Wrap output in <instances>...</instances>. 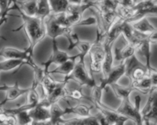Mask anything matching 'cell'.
<instances>
[{
	"instance_id": "obj_1",
	"label": "cell",
	"mask_w": 157,
	"mask_h": 125,
	"mask_svg": "<svg viewBox=\"0 0 157 125\" xmlns=\"http://www.w3.org/2000/svg\"><path fill=\"white\" fill-rule=\"evenodd\" d=\"M20 13V15L22 18L23 24L18 27L15 29L14 31H18L20 29L23 28L29 38V47L31 49L34 50L35 46L41 42L44 37L46 36L45 29L44 26V20L38 18L37 16H29L23 13L19 9H17Z\"/></svg>"
},
{
	"instance_id": "obj_2",
	"label": "cell",
	"mask_w": 157,
	"mask_h": 125,
	"mask_svg": "<svg viewBox=\"0 0 157 125\" xmlns=\"http://www.w3.org/2000/svg\"><path fill=\"white\" fill-rule=\"evenodd\" d=\"M105 34L97 30V38L94 42L92 43L89 50L90 56V73H101L102 71V64L104 57V42L105 40Z\"/></svg>"
},
{
	"instance_id": "obj_3",
	"label": "cell",
	"mask_w": 157,
	"mask_h": 125,
	"mask_svg": "<svg viewBox=\"0 0 157 125\" xmlns=\"http://www.w3.org/2000/svg\"><path fill=\"white\" fill-rule=\"evenodd\" d=\"M141 110V98L138 95L134 98V104L130 100L121 101L119 108L116 110L119 114L125 116L130 120H133L136 123L144 124L142 116L140 114Z\"/></svg>"
},
{
	"instance_id": "obj_4",
	"label": "cell",
	"mask_w": 157,
	"mask_h": 125,
	"mask_svg": "<svg viewBox=\"0 0 157 125\" xmlns=\"http://www.w3.org/2000/svg\"><path fill=\"white\" fill-rule=\"evenodd\" d=\"M157 91L156 87L153 88L149 93V98L144 108L140 110L144 125H150L157 120Z\"/></svg>"
},
{
	"instance_id": "obj_5",
	"label": "cell",
	"mask_w": 157,
	"mask_h": 125,
	"mask_svg": "<svg viewBox=\"0 0 157 125\" xmlns=\"http://www.w3.org/2000/svg\"><path fill=\"white\" fill-rule=\"evenodd\" d=\"M69 78L70 79L78 82L81 87L87 85V86L93 88L96 85L93 75L90 73L89 70H87L86 67L85 62L77 61L75 68Z\"/></svg>"
},
{
	"instance_id": "obj_6",
	"label": "cell",
	"mask_w": 157,
	"mask_h": 125,
	"mask_svg": "<svg viewBox=\"0 0 157 125\" xmlns=\"http://www.w3.org/2000/svg\"><path fill=\"white\" fill-rule=\"evenodd\" d=\"M34 50L28 47L26 50H21L13 47H5L0 50V56H2L5 59H21L25 61V64L32 66L35 62L32 59Z\"/></svg>"
},
{
	"instance_id": "obj_7",
	"label": "cell",
	"mask_w": 157,
	"mask_h": 125,
	"mask_svg": "<svg viewBox=\"0 0 157 125\" xmlns=\"http://www.w3.org/2000/svg\"><path fill=\"white\" fill-rule=\"evenodd\" d=\"M44 26L45 29L46 36H48L52 40L56 39L59 36H65L73 27H65L60 25L55 20L54 14L51 13L44 19Z\"/></svg>"
},
{
	"instance_id": "obj_8",
	"label": "cell",
	"mask_w": 157,
	"mask_h": 125,
	"mask_svg": "<svg viewBox=\"0 0 157 125\" xmlns=\"http://www.w3.org/2000/svg\"><path fill=\"white\" fill-rule=\"evenodd\" d=\"M71 57V56L68 54L67 52L62 51L60 50L57 44L56 39L52 40V52L51 56L48 59L46 62H43V69H44L45 73H48L49 68H50L51 65L52 64H56V65H60V64L63 63L67 59H69Z\"/></svg>"
},
{
	"instance_id": "obj_9",
	"label": "cell",
	"mask_w": 157,
	"mask_h": 125,
	"mask_svg": "<svg viewBox=\"0 0 157 125\" xmlns=\"http://www.w3.org/2000/svg\"><path fill=\"white\" fill-rule=\"evenodd\" d=\"M125 76V61L120 62L115 66H113L110 73L105 78H102L98 85L104 91L107 86L117 83L121 77Z\"/></svg>"
},
{
	"instance_id": "obj_10",
	"label": "cell",
	"mask_w": 157,
	"mask_h": 125,
	"mask_svg": "<svg viewBox=\"0 0 157 125\" xmlns=\"http://www.w3.org/2000/svg\"><path fill=\"white\" fill-rule=\"evenodd\" d=\"M69 80H71L70 78L64 76L63 80L60 81V82L57 81L56 85L53 91L51 92L48 96L46 97L52 105L53 103H57L60 99L67 98V92H68V91L67 90V84Z\"/></svg>"
},
{
	"instance_id": "obj_11",
	"label": "cell",
	"mask_w": 157,
	"mask_h": 125,
	"mask_svg": "<svg viewBox=\"0 0 157 125\" xmlns=\"http://www.w3.org/2000/svg\"><path fill=\"white\" fill-rule=\"evenodd\" d=\"M95 107L98 110V111L107 119L110 125L113 124V123L121 121V120L127 121L129 120L127 117L119 114L117 111H113L111 108H109L108 107L104 105L103 103L101 105H95Z\"/></svg>"
},
{
	"instance_id": "obj_12",
	"label": "cell",
	"mask_w": 157,
	"mask_h": 125,
	"mask_svg": "<svg viewBox=\"0 0 157 125\" xmlns=\"http://www.w3.org/2000/svg\"><path fill=\"white\" fill-rule=\"evenodd\" d=\"M29 88H20L19 85H18V84L17 82H15L13 85H11V86H9V85H5L4 91H6V98L0 103V107L5 105L6 102H12V101H15L16 99H18L21 96L25 95L26 93L29 91Z\"/></svg>"
},
{
	"instance_id": "obj_13",
	"label": "cell",
	"mask_w": 157,
	"mask_h": 125,
	"mask_svg": "<svg viewBox=\"0 0 157 125\" xmlns=\"http://www.w3.org/2000/svg\"><path fill=\"white\" fill-rule=\"evenodd\" d=\"M150 36V35H149ZM151 45L152 44L150 41H149V38L143 41L137 47H136V54L138 53L140 56L145 59V66L147 67V73H150L151 70H153V68L151 66V56H152V51H151Z\"/></svg>"
},
{
	"instance_id": "obj_14",
	"label": "cell",
	"mask_w": 157,
	"mask_h": 125,
	"mask_svg": "<svg viewBox=\"0 0 157 125\" xmlns=\"http://www.w3.org/2000/svg\"><path fill=\"white\" fill-rule=\"evenodd\" d=\"M29 114L32 119V121L50 120V108L39 102L35 108L29 110Z\"/></svg>"
},
{
	"instance_id": "obj_15",
	"label": "cell",
	"mask_w": 157,
	"mask_h": 125,
	"mask_svg": "<svg viewBox=\"0 0 157 125\" xmlns=\"http://www.w3.org/2000/svg\"><path fill=\"white\" fill-rule=\"evenodd\" d=\"M113 44H107L104 42V57L102 64L103 78H105L108 75L111 69L113 66Z\"/></svg>"
},
{
	"instance_id": "obj_16",
	"label": "cell",
	"mask_w": 157,
	"mask_h": 125,
	"mask_svg": "<svg viewBox=\"0 0 157 125\" xmlns=\"http://www.w3.org/2000/svg\"><path fill=\"white\" fill-rule=\"evenodd\" d=\"M78 59V54L71 56V57L63 63L58 65L56 68L52 71H49L48 73H59L64 75L65 77H69L73 71L75 66L77 62V59Z\"/></svg>"
},
{
	"instance_id": "obj_17",
	"label": "cell",
	"mask_w": 157,
	"mask_h": 125,
	"mask_svg": "<svg viewBox=\"0 0 157 125\" xmlns=\"http://www.w3.org/2000/svg\"><path fill=\"white\" fill-rule=\"evenodd\" d=\"M129 23L133 27V30L141 32V33L150 34L152 32L156 31V29L153 27V24L149 21V20L146 17Z\"/></svg>"
},
{
	"instance_id": "obj_18",
	"label": "cell",
	"mask_w": 157,
	"mask_h": 125,
	"mask_svg": "<svg viewBox=\"0 0 157 125\" xmlns=\"http://www.w3.org/2000/svg\"><path fill=\"white\" fill-rule=\"evenodd\" d=\"M130 85H132L135 90L144 95L149 94L152 88H156V87L153 85L151 79H150V76L148 74L145 77L143 78L142 79H140V80L130 82Z\"/></svg>"
},
{
	"instance_id": "obj_19",
	"label": "cell",
	"mask_w": 157,
	"mask_h": 125,
	"mask_svg": "<svg viewBox=\"0 0 157 125\" xmlns=\"http://www.w3.org/2000/svg\"><path fill=\"white\" fill-rule=\"evenodd\" d=\"M91 108L84 104H78L74 106H68L64 109V114H75L78 117H84L90 115Z\"/></svg>"
},
{
	"instance_id": "obj_20",
	"label": "cell",
	"mask_w": 157,
	"mask_h": 125,
	"mask_svg": "<svg viewBox=\"0 0 157 125\" xmlns=\"http://www.w3.org/2000/svg\"><path fill=\"white\" fill-rule=\"evenodd\" d=\"M16 3V10L19 9L29 16H35L37 11V0H26L22 2Z\"/></svg>"
},
{
	"instance_id": "obj_21",
	"label": "cell",
	"mask_w": 157,
	"mask_h": 125,
	"mask_svg": "<svg viewBox=\"0 0 157 125\" xmlns=\"http://www.w3.org/2000/svg\"><path fill=\"white\" fill-rule=\"evenodd\" d=\"M113 86V91H114L115 95L118 98L121 99V101L124 100H130V94L135 91L134 88L132 85H129V86H123V85H120L118 83H115L111 85Z\"/></svg>"
},
{
	"instance_id": "obj_22",
	"label": "cell",
	"mask_w": 157,
	"mask_h": 125,
	"mask_svg": "<svg viewBox=\"0 0 157 125\" xmlns=\"http://www.w3.org/2000/svg\"><path fill=\"white\" fill-rule=\"evenodd\" d=\"M64 114V109H62L57 103H53L50 107V121L52 125H58L62 120Z\"/></svg>"
},
{
	"instance_id": "obj_23",
	"label": "cell",
	"mask_w": 157,
	"mask_h": 125,
	"mask_svg": "<svg viewBox=\"0 0 157 125\" xmlns=\"http://www.w3.org/2000/svg\"><path fill=\"white\" fill-rule=\"evenodd\" d=\"M57 81H55L52 76H50L49 73L44 75L43 77L42 80H41V83H40L39 86L42 88L43 91H44V97H47L51 94L53 89L55 88V85H56Z\"/></svg>"
},
{
	"instance_id": "obj_24",
	"label": "cell",
	"mask_w": 157,
	"mask_h": 125,
	"mask_svg": "<svg viewBox=\"0 0 157 125\" xmlns=\"http://www.w3.org/2000/svg\"><path fill=\"white\" fill-rule=\"evenodd\" d=\"M24 64H25V62L21 59H5V60L0 62V71H11L18 68Z\"/></svg>"
},
{
	"instance_id": "obj_25",
	"label": "cell",
	"mask_w": 157,
	"mask_h": 125,
	"mask_svg": "<svg viewBox=\"0 0 157 125\" xmlns=\"http://www.w3.org/2000/svg\"><path fill=\"white\" fill-rule=\"evenodd\" d=\"M52 14L64 13L69 5L67 0H48Z\"/></svg>"
},
{
	"instance_id": "obj_26",
	"label": "cell",
	"mask_w": 157,
	"mask_h": 125,
	"mask_svg": "<svg viewBox=\"0 0 157 125\" xmlns=\"http://www.w3.org/2000/svg\"><path fill=\"white\" fill-rule=\"evenodd\" d=\"M52 12L48 0H37V11L35 16L44 20Z\"/></svg>"
},
{
	"instance_id": "obj_27",
	"label": "cell",
	"mask_w": 157,
	"mask_h": 125,
	"mask_svg": "<svg viewBox=\"0 0 157 125\" xmlns=\"http://www.w3.org/2000/svg\"><path fill=\"white\" fill-rule=\"evenodd\" d=\"M147 75V67L145 66H137L135 69L132 70L130 73V76H129V79H130V82H136L143 78L145 77Z\"/></svg>"
},
{
	"instance_id": "obj_28",
	"label": "cell",
	"mask_w": 157,
	"mask_h": 125,
	"mask_svg": "<svg viewBox=\"0 0 157 125\" xmlns=\"http://www.w3.org/2000/svg\"><path fill=\"white\" fill-rule=\"evenodd\" d=\"M91 44L92 43L89 42V41H80L78 45L76 46V47L78 48V50L80 51L79 54H78V61L84 62L85 56L88 54L89 50H90V47H91Z\"/></svg>"
},
{
	"instance_id": "obj_29",
	"label": "cell",
	"mask_w": 157,
	"mask_h": 125,
	"mask_svg": "<svg viewBox=\"0 0 157 125\" xmlns=\"http://www.w3.org/2000/svg\"><path fill=\"white\" fill-rule=\"evenodd\" d=\"M65 37L67 38L69 43L68 47H67V51H70V50H73L75 47H76V46L78 45V44L81 41L78 34L74 31L72 29L66 34Z\"/></svg>"
},
{
	"instance_id": "obj_30",
	"label": "cell",
	"mask_w": 157,
	"mask_h": 125,
	"mask_svg": "<svg viewBox=\"0 0 157 125\" xmlns=\"http://www.w3.org/2000/svg\"><path fill=\"white\" fill-rule=\"evenodd\" d=\"M67 97H70L71 98L75 99V100H81V99L86 98V96L82 93L81 88H75L72 90L71 92H67Z\"/></svg>"
},
{
	"instance_id": "obj_31",
	"label": "cell",
	"mask_w": 157,
	"mask_h": 125,
	"mask_svg": "<svg viewBox=\"0 0 157 125\" xmlns=\"http://www.w3.org/2000/svg\"><path fill=\"white\" fill-rule=\"evenodd\" d=\"M97 24V19L95 17H89L84 20H81L75 26H87Z\"/></svg>"
},
{
	"instance_id": "obj_32",
	"label": "cell",
	"mask_w": 157,
	"mask_h": 125,
	"mask_svg": "<svg viewBox=\"0 0 157 125\" xmlns=\"http://www.w3.org/2000/svg\"><path fill=\"white\" fill-rule=\"evenodd\" d=\"M117 4L124 7H133L136 3L135 0H115Z\"/></svg>"
},
{
	"instance_id": "obj_33",
	"label": "cell",
	"mask_w": 157,
	"mask_h": 125,
	"mask_svg": "<svg viewBox=\"0 0 157 125\" xmlns=\"http://www.w3.org/2000/svg\"><path fill=\"white\" fill-rule=\"evenodd\" d=\"M97 118H98V123H99V125H110L109 124L108 121H107V119L101 114V113H98V115H96Z\"/></svg>"
},
{
	"instance_id": "obj_34",
	"label": "cell",
	"mask_w": 157,
	"mask_h": 125,
	"mask_svg": "<svg viewBox=\"0 0 157 125\" xmlns=\"http://www.w3.org/2000/svg\"><path fill=\"white\" fill-rule=\"evenodd\" d=\"M31 125H52L50 120H45V121H32Z\"/></svg>"
},
{
	"instance_id": "obj_35",
	"label": "cell",
	"mask_w": 157,
	"mask_h": 125,
	"mask_svg": "<svg viewBox=\"0 0 157 125\" xmlns=\"http://www.w3.org/2000/svg\"><path fill=\"white\" fill-rule=\"evenodd\" d=\"M9 12H6V13H4V15H2V16L0 18V28H1L2 25L3 24H4L5 22H6V21H7V15Z\"/></svg>"
},
{
	"instance_id": "obj_36",
	"label": "cell",
	"mask_w": 157,
	"mask_h": 125,
	"mask_svg": "<svg viewBox=\"0 0 157 125\" xmlns=\"http://www.w3.org/2000/svg\"><path fill=\"white\" fill-rule=\"evenodd\" d=\"M69 5H81L84 0H67Z\"/></svg>"
},
{
	"instance_id": "obj_37",
	"label": "cell",
	"mask_w": 157,
	"mask_h": 125,
	"mask_svg": "<svg viewBox=\"0 0 157 125\" xmlns=\"http://www.w3.org/2000/svg\"><path fill=\"white\" fill-rule=\"evenodd\" d=\"M127 121H124V120H121V121L117 122V123H113V124H112V125H124V123H125Z\"/></svg>"
},
{
	"instance_id": "obj_38",
	"label": "cell",
	"mask_w": 157,
	"mask_h": 125,
	"mask_svg": "<svg viewBox=\"0 0 157 125\" xmlns=\"http://www.w3.org/2000/svg\"><path fill=\"white\" fill-rule=\"evenodd\" d=\"M15 2H17L16 0H9V5H13L14 3Z\"/></svg>"
},
{
	"instance_id": "obj_39",
	"label": "cell",
	"mask_w": 157,
	"mask_h": 125,
	"mask_svg": "<svg viewBox=\"0 0 157 125\" xmlns=\"http://www.w3.org/2000/svg\"><path fill=\"white\" fill-rule=\"evenodd\" d=\"M5 13H6V12H5ZM3 15H4V14H3ZM2 15V13H1V12H0V18H1V17H2V15Z\"/></svg>"
},
{
	"instance_id": "obj_40",
	"label": "cell",
	"mask_w": 157,
	"mask_h": 125,
	"mask_svg": "<svg viewBox=\"0 0 157 125\" xmlns=\"http://www.w3.org/2000/svg\"><path fill=\"white\" fill-rule=\"evenodd\" d=\"M136 125H144V124H139V123H136Z\"/></svg>"
},
{
	"instance_id": "obj_41",
	"label": "cell",
	"mask_w": 157,
	"mask_h": 125,
	"mask_svg": "<svg viewBox=\"0 0 157 125\" xmlns=\"http://www.w3.org/2000/svg\"><path fill=\"white\" fill-rule=\"evenodd\" d=\"M28 125H31V124H28Z\"/></svg>"
},
{
	"instance_id": "obj_42",
	"label": "cell",
	"mask_w": 157,
	"mask_h": 125,
	"mask_svg": "<svg viewBox=\"0 0 157 125\" xmlns=\"http://www.w3.org/2000/svg\"><path fill=\"white\" fill-rule=\"evenodd\" d=\"M135 1H136V0H135Z\"/></svg>"
},
{
	"instance_id": "obj_43",
	"label": "cell",
	"mask_w": 157,
	"mask_h": 125,
	"mask_svg": "<svg viewBox=\"0 0 157 125\" xmlns=\"http://www.w3.org/2000/svg\"><path fill=\"white\" fill-rule=\"evenodd\" d=\"M0 125H1V124H0Z\"/></svg>"
}]
</instances>
